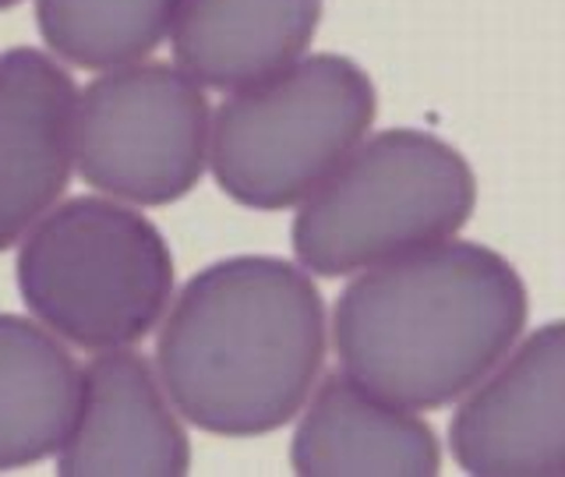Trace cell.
Segmentation results:
<instances>
[{"label":"cell","instance_id":"7c38bea8","mask_svg":"<svg viewBox=\"0 0 565 477\" xmlns=\"http://www.w3.org/2000/svg\"><path fill=\"white\" fill-rule=\"evenodd\" d=\"M78 364L46 326L0 315V470L53 456L75 417Z\"/></svg>","mask_w":565,"mask_h":477},{"label":"cell","instance_id":"9c48e42d","mask_svg":"<svg viewBox=\"0 0 565 477\" xmlns=\"http://www.w3.org/2000/svg\"><path fill=\"white\" fill-rule=\"evenodd\" d=\"M75 78L50 53H0V252L64 194L75 167Z\"/></svg>","mask_w":565,"mask_h":477},{"label":"cell","instance_id":"5b68a950","mask_svg":"<svg viewBox=\"0 0 565 477\" xmlns=\"http://www.w3.org/2000/svg\"><path fill=\"white\" fill-rule=\"evenodd\" d=\"M379 96L340 53H311L234 88L209 120V167L237 205L294 209L367 138Z\"/></svg>","mask_w":565,"mask_h":477},{"label":"cell","instance_id":"5bb4252c","mask_svg":"<svg viewBox=\"0 0 565 477\" xmlns=\"http://www.w3.org/2000/svg\"><path fill=\"white\" fill-rule=\"evenodd\" d=\"M14 4H22V0H0V11H8V8H14Z\"/></svg>","mask_w":565,"mask_h":477},{"label":"cell","instance_id":"8992f818","mask_svg":"<svg viewBox=\"0 0 565 477\" xmlns=\"http://www.w3.org/2000/svg\"><path fill=\"white\" fill-rule=\"evenodd\" d=\"M209 99L167 61L106 67L75 103V167L128 205H170L209 167Z\"/></svg>","mask_w":565,"mask_h":477},{"label":"cell","instance_id":"30bf717a","mask_svg":"<svg viewBox=\"0 0 565 477\" xmlns=\"http://www.w3.org/2000/svg\"><path fill=\"white\" fill-rule=\"evenodd\" d=\"M290 467L305 477L411 474L431 477L441 449L431 424L347 371L315 382L290 442Z\"/></svg>","mask_w":565,"mask_h":477},{"label":"cell","instance_id":"4fadbf2b","mask_svg":"<svg viewBox=\"0 0 565 477\" xmlns=\"http://www.w3.org/2000/svg\"><path fill=\"white\" fill-rule=\"evenodd\" d=\"M177 0H35L43 43L67 64L106 71L167 40Z\"/></svg>","mask_w":565,"mask_h":477},{"label":"cell","instance_id":"6da1fadb","mask_svg":"<svg viewBox=\"0 0 565 477\" xmlns=\"http://www.w3.org/2000/svg\"><path fill=\"white\" fill-rule=\"evenodd\" d=\"M156 375L194 428L255 438L290 424L326 364V305L273 255L212 262L159 318Z\"/></svg>","mask_w":565,"mask_h":477},{"label":"cell","instance_id":"3957f363","mask_svg":"<svg viewBox=\"0 0 565 477\" xmlns=\"http://www.w3.org/2000/svg\"><path fill=\"white\" fill-rule=\"evenodd\" d=\"M473 205L477 177L463 152L438 135L393 128L361 138L300 202L290 244L305 273L353 276L456 237Z\"/></svg>","mask_w":565,"mask_h":477},{"label":"cell","instance_id":"277c9868","mask_svg":"<svg viewBox=\"0 0 565 477\" xmlns=\"http://www.w3.org/2000/svg\"><path fill=\"white\" fill-rule=\"evenodd\" d=\"M14 273L35 322L82 350L146 340L173 300L167 237L110 194L43 212L25 230Z\"/></svg>","mask_w":565,"mask_h":477},{"label":"cell","instance_id":"8fae6325","mask_svg":"<svg viewBox=\"0 0 565 477\" xmlns=\"http://www.w3.org/2000/svg\"><path fill=\"white\" fill-rule=\"evenodd\" d=\"M318 22L322 0H177L167 35L188 78L234 93L305 57Z\"/></svg>","mask_w":565,"mask_h":477},{"label":"cell","instance_id":"52a82bcc","mask_svg":"<svg viewBox=\"0 0 565 477\" xmlns=\"http://www.w3.org/2000/svg\"><path fill=\"white\" fill-rule=\"evenodd\" d=\"M449 424L452 459L473 477L565 474V326L547 322L470 385Z\"/></svg>","mask_w":565,"mask_h":477},{"label":"cell","instance_id":"7a4b0ae2","mask_svg":"<svg viewBox=\"0 0 565 477\" xmlns=\"http://www.w3.org/2000/svg\"><path fill=\"white\" fill-rule=\"evenodd\" d=\"M526 311L516 265L449 237L353 273L332 308V347L347 375L420 414L481 382L523 336Z\"/></svg>","mask_w":565,"mask_h":477},{"label":"cell","instance_id":"ba28073f","mask_svg":"<svg viewBox=\"0 0 565 477\" xmlns=\"http://www.w3.org/2000/svg\"><path fill=\"white\" fill-rule=\"evenodd\" d=\"M64 477H181L191 442L156 368L131 347L96 350L78 371L75 417L61 442Z\"/></svg>","mask_w":565,"mask_h":477}]
</instances>
